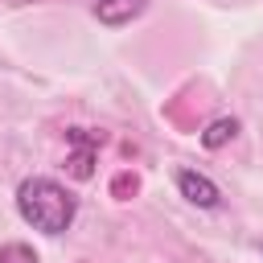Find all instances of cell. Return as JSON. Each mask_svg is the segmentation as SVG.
Instances as JSON below:
<instances>
[{"label":"cell","mask_w":263,"mask_h":263,"mask_svg":"<svg viewBox=\"0 0 263 263\" xmlns=\"http://www.w3.org/2000/svg\"><path fill=\"white\" fill-rule=\"evenodd\" d=\"M66 144H70V156H66L70 177H74V181H90V177H95V156H99V148L107 144V132L70 127V132H66Z\"/></svg>","instance_id":"cell-2"},{"label":"cell","mask_w":263,"mask_h":263,"mask_svg":"<svg viewBox=\"0 0 263 263\" xmlns=\"http://www.w3.org/2000/svg\"><path fill=\"white\" fill-rule=\"evenodd\" d=\"M238 136V119H214L205 132H201V144L205 148H222V144H230Z\"/></svg>","instance_id":"cell-5"},{"label":"cell","mask_w":263,"mask_h":263,"mask_svg":"<svg viewBox=\"0 0 263 263\" xmlns=\"http://www.w3.org/2000/svg\"><path fill=\"white\" fill-rule=\"evenodd\" d=\"M0 263H41V259H37V251L25 247V242H4V247H0Z\"/></svg>","instance_id":"cell-6"},{"label":"cell","mask_w":263,"mask_h":263,"mask_svg":"<svg viewBox=\"0 0 263 263\" xmlns=\"http://www.w3.org/2000/svg\"><path fill=\"white\" fill-rule=\"evenodd\" d=\"M144 8H148V0H99L95 4V16L103 25H111V29H119V25H132Z\"/></svg>","instance_id":"cell-4"},{"label":"cell","mask_w":263,"mask_h":263,"mask_svg":"<svg viewBox=\"0 0 263 263\" xmlns=\"http://www.w3.org/2000/svg\"><path fill=\"white\" fill-rule=\"evenodd\" d=\"M111 193H115V197L123 201L127 193H136V177H127V173H119V177H115V185H111Z\"/></svg>","instance_id":"cell-7"},{"label":"cell","mask_w":263,"mask_h":263,"mask_svg":"<svg viewBox=\"0 0 263 263\" xmlns=\"http://www.w3.org/2000/svg\"><path fill=\"white\" fill-rule=\"evenodd\" d=\"M177 189H181L185 201H193V205H201V210H214V205L222 201L218 185H214L205 173H197V168H177Z\"/></svg>","instance_id":"cell-3"},{"label":"cell","mask_w":263,"mask_h":263,"mask_svg":"<svg viewBox=\"0 0 263 263\" xmlns=\"http://www.w3.org/2000/svg\"><path fill=\"white\" fill-rule=\"evenodd\" d=\"M16 210L33 230L62 234L78 214V197L66 185H58L53 177H25L16 189Z\"/></svg>","instance_id":"cell-1"}]
</instances>
